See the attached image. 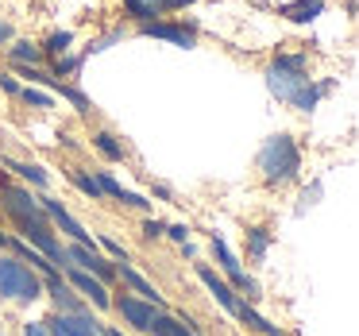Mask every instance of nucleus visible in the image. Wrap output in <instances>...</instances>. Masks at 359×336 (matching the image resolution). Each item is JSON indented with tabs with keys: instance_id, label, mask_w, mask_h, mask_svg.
I'll return each mask as SVG.
<instances>
[{
	"instance_id": "nucleus-21",
	"label": "nucleus",
	"mask_w": 359,
	"mask_h": 336,
	"mask_svg": "<svg viewBox=\"0 0 359 336\" xmlns=\"http://www.w3.org/2000/svg\"><path fill=\"white\" fill-rule=\"evenodd\" d=\"M151 328H155V336H197V332H189L186 325H178L174 317H158V313H155V321H151Z\"/></svg>"
},
{
	"instance_id": "nucleus-35",
	"label": "nucleus",
	"mask_w": 359,
	"mask_h": 336,
	"mask_svg": "<svg viewBox=\"0 0 359 336\" xmlns=\"http://www.w3.org/2000/svg\"><path fill=\"white\" fill-rule=\"evenodd\" d=\"M186 4H194V0H166V8H186Z\"/></svg>"
},
{
	"instance_id": "nucleus-37",
	"label": "nucleus",
	"mask_w": 359,
	"mask_h": 336,
	"mask_svg": "<svg viewBox=\"0 0 359 336\" xmlns=\"http://www.w3.org/2000/svg\"><path fill=\"white\" fill-rule=\"evenodd\" d=\"M4 240H8V236H4V232H0V243H4Z\"/></svg>"
},
{
	"instance_id": "nucleus-12",
	"label": "nucleus",
	"mask_w": 359,
	"mask_h": 336,
	"mask_svg": "<svg viewBox=\"0 0 359 336\" xmlns=\"http://www.w3.org/2000/svg\"><path fill=\"white\" fill-rule=\"evenodd\" d=\"M197 278H201V282H205V286H209V294H212V297H217V302H220V305H224V309H228V313H240V305H243V302H240V297H236V294H232V290H228V286H224V282H220V278H217V274H212V271H209V267H197Z\"/></svg>"
},
{
	"instance_id": "nucleus-32",
	"label": "nucleus",
	"mask_w": 359,
	"mask_h": 336,
	"mask_svg": "<svg viewBox=\"0 0 359 336\" xmlns=\"http://www.w3.org/2000/svg\"><path fill=\"white\" fill-rule=\"evenodd\" d=\"M143 232H147V236H163V224H158V220H147V228H143Z\"/></svg>"
},
{
	"instance_id": "nucleus-5",
	"label": "nucleus",
	"mask_w": 359,
	"mask_h": 336,
	"mask_svg": "<svg viewBox=\"0 0 359 336\" xmlns=\"http://www.w3.org/2000/svg\"><path fill=\"white\" fill-rule=\"evenodd\" d=\"M43 325H47V336H101V328L89 313H58Z\"/></svg>"
},
{
	"instance_id": "nucleus-1",
	"label": "nucleus",
	"mask_w": 359,
	"mask_h": 336,
	"mask_svg": "<svg viewBox=\"0 0 359 336\" xmlns=\"http://www.w3.org/2000/svg\"><path fill=\"white\" fill-rule=\"evenodd\" d=\"M266 86H271V93L278 97V101H286V105H294V109L309 112L313 105H317V97L328 89V81H325V86H313L302 55H278L271 62V70H266Z\"/></svg>"
},
{
	"instance_id": "nucleus-23",
	"label": "nucleus",
	"mask_w": 359,
	"mask_h": 336,
	"mask_svg": "<svg viewBox=\"0 0 359 336\" xmlns=\"http://www.w3.org/2000/svg\"><path fill=\"white\" fill-rule=\"evenodd\" d=\"M8 170H16L24 182H32V186H47V170L43 166H32V163H12L8 159Z\"/></svg>"
},
{
	"instance_id": "nucleus-2",
	"label": "nucleus",
	"mask_w": 359,
	"mask_h": 336,
	"mask_svg": "<svg viewBox=\"0 0 359 336\" xmlns=\"http://www.w3.org/2000/svg\"><path fill=\"white\" fill-rule=\"evenodd\" d=\"M259 170H263V178L274 182V186L290 182L297 170H302L297 143L290 140V135H271V140L263 143V151H259Z\"/></svg>"
},
{
	"instance_id": "nucleus-30",
	"label": "nucleus",
	"mask_w": 359,
	"mask_h": 336,
	"mask_svg": "<svg viewBox=\"0 0 359 336\" xmlns=\"http://www.w3.org/2000/svg\"><path fill=\"white\" fill-rule=\"evenodd\" d=\"M101 243H104V248H109V251H112V255H116V259H128V251H124V248H120V243H116V240H109V236H104V240H101Z\"/></svg>"
},
{
	"instance_id": "nucleus-22",
	"label": "nucleus",
	"mask_w": 359,
	"mask_h": 336,
	"mask_svg": "<svg viewBox=\"0 0 359 336\" xmlns=\"http://www.w3.org/2000/svg\"><path fill=\"white\" fill-rule=\"evenodd\" d=\"M93 143H97V151H101L104 159H112V163H116V159H124V147L116 143V135H112V132H97Z\"/></svg>"
},
{
	"instance_id": "nucleus-33",
	"label": "nucleus",
	"mask_w": 359,
	"mask_h": 336,
	"mask_svg": "<svg viewBox=\"0 0 359 336\" xmlns=\"http://www.w3.org/2000/svg\"><path fill=\"white\" fill-rule=\"evenodd\" d=\"M12 39V24H4V20H0V43H8Z\"/></svg>"
},
{
	"instance_id": "nucleus-15",
	"label": "nucleus",
	"mask_w": 359,
	"mask_h": 336,
	"mask_svg": "<svg viewBox=\"0 0 359 336\" xmlns=\"http://www.w3.org/2000/svg\"><path fill=\"white\" fill-rule=\"evenodd\" d=\"M97 186H101V194H112L116 201H124V205H135V209H147V201H143L140 194H132V189H124L112 174H97Z\"/></svg>"
},
{
	"instance_id": "nucleus-11",
	"label": "nucleus",
	"mask_w": 359,
	"mask_h": 336,
	"mask_svg": "<svg viewBox=\"0 0 359 336\" xmlns=\"http://www.w3.org/2000/svg\"><path fill=\"white\" fill-rule=\"evenodd\" d=\"M20 232H24L27 240H32L35 248L43 251V255H50V259H55V263H62V267L70 263V259H66V251L58 248V240L50 236V228H47V224H20Z\"/></svg>"
},
{
	"instance_id": "nucleus-4",
	"label": "nucleus",
	"mask_w": 359,
	"mask_h": 336,
	"mask_svg": "<svg viewBox=\"0 0 359 336\" xmlns=\"http://www.w3.org/2000/svg\"><path fill=\"white\" fill-rule=\"evenodd\" d=\"M0 205L16 224H47V209L39 197H32V189L16 186V182H0Z\"/></svg>"
},
{
	"instance_id": "nucleus-29",
	"label": "nucleus",
	"mask_w": 359,
	"mask_h": 336,
	"mask_svg": "<svg viewBox=\"0 0 359 336\" xmlns=\"http://www.w3.org/2000/svg\"><path fill=\"white\" fill-rule=\"evenodd\" d=\"M81 66V58H55V70L58 74H74Z\"/></svg>"
},
{
	"instance_id": "nucleus-10",
	"label": "nucleus",
	"mask_w": 359,
	"mask_h": 336,
	"mask_svg": "<svg viewBox=\"0 0 359 336\" xmlns=\"http://www.w3.org/2000/svg\"><path fill=\"white\" fill-rule=\"evenodd\" d=\"M66 259H70V263H78V267H86L89 274H97V278H112V263L97 255L89 243H74V248L66 251Z\"/></svg>"
},
{
	"instance_id": "nucleus-17",
	"label": "nucleus",
	"mask_w": 359,
	"mask_h": 336,
	"mask_svg": "<svg viewBox=\"0 0 359 336\" xmlns=\"http://www.w3.org/2000/svg\"><path fill=\"white\" fill-rule=\"evenodd\" d=\"M47 290H50V297L58 302V309H66V313H81V302H74V294H70V286H66L58 274H47Z\"/></svg>"
},
{
	"instance_id": "nucleus-6",
	"label": "nucleus",
	"mask_w": 359,
	"mask_h": 336,
	"mask_svg": "<svg viewBox=\"0 0 359 336\" xmlns=\"http://www.w3.org/2000/svg\"><path fill=\"white\" fill-rule=\"evenodd\" d=\"M212 255H217V263H220V267H224V274H228V278H232V282H236V286H240V290H248V294H251V297H255V282H251V278H248V274H243V267H240V259H236V255H232V248H228V243H224V240H212Z\"/></svg>"
},
{
	"instance_id": "nucleus-3",
	"label": "nucleus",
	"mask_w": 359,
	"mask_h": 336,
	"mask_svg": "<svg viewBox=\"0 0 359 336\" xmlns=\"http://www.w3.org/2000/svg\"><path fill=\"white\" fill-rule=\"evenodd\" d=\"M0 294L12 302H35L43 294V282L24 259H0Z\"/></svg>"
},
{
	"instance_id": "nucleus-9",
	"label": "nucleus",
	"mask_w": 359,
	"mask_h": 336,
	"mask_svg": "<svg viewBox=\"0 0 359 336\" xmlns=\"http://www.w3.org/2000/svg\"><path fill=\"white\" fill-rule=\"evenodd\" d=\"M143 35L147 39H166V43H174V47H194L197 43V35H194V27H186V24H143Z\"/></svg>"
},
{
	"instance_id": "nucleus-13",
	"label": "nucleus",
	"mask_w": 359,
	"mask_h": 336,
	"mask_svg": "<svg viewBox=\"0 0 359 336\" xmlns=\"http://www.w3.org/2000/svg\"><path fill=\"white\" fill-rule=\"evenodd\" d=\"M43 209H47V217H55V224L62 228V232H70V236H74V243H89V232H86V228H81L78 220H74V217H70V213H66L58 201L43 197Z\"/></svg>"
},
{
	"instance_id": "nucleus-25",
	"label": "nucleus",
	"mask_w": 359,
	"mask_h": 336,
	"mask_svg": "<svg viewBox=\"0 0 359 336\" xmlns=\"http://www.w3.org/2000/svg\"><path fill=\"white\" fill-rule=\"evenodd\" d=\"M20 97H24L27 105H35V109H50V105H55V97H50V93H39V89H32V86L20 89Z\"/></svg>"
},
{
	"instance_id": "nucleus-27",
	"label": "nucleus",
	"mask_w": 359,
	"mask_h": 336,
	"mask_svg": "<svg viewBox=\"0 0 359 336\" xmlns=\"http://www.w3.org/2000/svg\"><path fill=\"white\" fill-rule=\"evenodd\" d=\"M251 255H255V259H263V251H266V243H271V236H266L263 232V228H251Z\"/></svg>"
},
{
	"instance_id": "nucleus-36",
	"label": "nucleus",
	"mask_w": 359,
	"mask_h": 336,
	"mask_svg": "<svg viewBox=\"0 0 359 336\" xmlns=\"http://www.w3.org/2000/svg\"><path fill=\"white\" fill-rule=\"evenodd\" d=\"M104 336H124V332H116V328H109V332H104Z\"/></svg>"
},
{
	"instance_id": "nucleus-28",
	"label": "nucleus",
	"mask_w": 359,
	"mask_h": 336,
	"mask_svg": "<svg viewBox=\"0 0 359 336\" xmlns=\"http://www.w3.org/2000/svg\"><path fill=\"white\" fill-rule=\"evenodd\" d=\"M116 39H120V32H109L104 39H93V43H89V51H86V55H101V51H104V47H112ZM86 55H81V58H86Z\"/></svg>"
},
{
	"instance_id": "nucleus-26",
	"label": "nucleus",
	"mask_w": 359,
	"mask_h": 336,
	"mask_svg": "<svg viewBox=\"0 0 359 336\" xmlns=\"http://www.w3.org/2000/svg\"><path fill=\"white\" fill-rule=\"evenodd\" d=\"M70 178H74V186H78L81 194H89V197H93V201H97V197H101V186H97V178H89V174H78V170H74Z\"/></svg>"
},
{
	"instance_id": "nucleus-31",
	"label": "nucleus",
	"mask_w": 359,
	"mask_h": 336,
	"mask_svg": "<svg viewBox=\"0 0 359 336\" xmlns=\"http://www.w3.org/2000/svg\"><path fill=\"white\" fill-rule=\"evenodd\" d=\"M24 336H47V325H43V321H35V325L24 328Z\"/></svg>"
},
{
	"instance_id": "nucleus-24",
	"label": "nucleus",
	"mask_w": 359,
	"mask_h": 336,
	"mask_svg": "<svg viewBox=\"0 0 359 336\" xmlns=\"http://www.w3.org/2000/svg\"><path fill=\"white\" fill-rule=\"evenodd\" d=\"M70 43H74V35H70V32H55V35L47 39V47H43V51H47L50 58H62L66 51H70Z\"/></svg>"
},
{
	"instance_id": "nucleus-7",
	"label": "nucleus",
	"mask_w": 359,
	"mask_h": 336,
	"mask_svg": "<svg viewBox=\"0 0 359 336\" xmlns=\"http://www.w3.org/2000/svg\"><path fill=\"white\" fill-rule=\"evenodd\" d=\"M116 313L128 321V325H135V328H143V332H151V321H155V305L151 302H143V297H120L116 302Z\"/></svg>"
},
{
	"instance_id": "nucleus-14",
	"label": "nucleus",
	"mask_w": 359,
	"mask_h": 336,
	"mask_svg": "<svg viewBox=\"0 0 359 336\" xmlns=\"http://www.w3.org/2000/svg\"><path fill=\"white\" fill-rule=\"evenodd\" d=\"M120 278H124V282H128V286H132V290H135V294H140V297H143V302H151V305H163V294H158V290H155V286H151V282H147V278H143V274H140V271H132V267H128V263H124V267H120Z\"/></svg>"
},
{
	"instance_id": "nucleus-18",
	"label": "nucleus",
	"mask_w": 359,
	"mask_h": 336,
	"mask_svg": "<svg viewBox=\"0 0 359 336\" xmlns=\"http://www.w3.org/2000/svg\"><path fill=\"white\" fill-rule=\"evenodd\" d=\"M4 243H12V248H16L20 255H24V263H32L35 271H43V274H58V271H55V263H47V259H43L39 251H32L24 240H16V236H12V240H4Z\"/></svg>"
},
{
	"instance_id": "nucleus-19",
	"label": "nucleus",
	"mask_w": 359,
	"mask_h": 336,
	"mask_svg": "<svg viewBox=\"0 0 359 336\" xmlns=\"http://www.w3.org/2000/svg\"><path fill=\"white\" fill-rule=\"evenodd\" d=\"M8 58L16 66H35L43 58V47H35V43H16V47L8 51Z\"/></svg>"
},
{
	"instance_id": "nucleus-34",
	"label": "nucleus",
	"mask_w": 359,
	"mask_h": 336,
	"mask_svg": "<svg viewBox=\"0 0 359 336\" xmlns=\"http://www.w3.org/2000/svg\"><path fill=\"white\" fill-rule=\"evenodd\" d=\"M0 86L8 89V93H20V86H16V81H12V78H0Z\"/></svg>"
},
{
	"instance_id": "nucleus-8",
	"label": "nucleus",
	"mask_w": 359,
	"mask_h": 336,
	"mask_svg": "<svg viewBox=\"0 0 359 336\" xmlns=\"http://www.w3.org/2000/svg\"><path fill=\"white\" fill-rule=\"evenodd\" d=\"M66 274H70V286H78L81 294H86L89 302L97 305V309H109V305H112V297L104 294V286H101V282H97L89 271H78L74 263H66Z\"/></svg>"
},
{
	"instance_id": "nucleus-16",
	"label": "nucleus",
	"mask_w": 359,
	"mask_h": 336,
	"mask_svg": "<svg viewBox=\"0 0 359 336\" xmlns=\"http://www.w3.org/2000/svg\"><path fill=\"white\" fill-rule=\"evenodd\" d=\"M124 12L132 20H140V24H151L155 16L166 12V0H124Z\"/></svg>"
},
{
	"instance_id": "nucleus-20",
	"label": "nucleus",
	"mask_w": 359,
	"mask_h": 336,
	"mask_svg": "<svg viewBox=\"0 0 359 336\" xmlns=\"http://www.w3.org/2000/svg\"><path fill=\"white\" fill-rule=\"evenodd\" d=\"M320 8H325V0H302V4H294V8H286L290 20H297V24H305V20H317Z\"/></svg>"
}]
</instances>
